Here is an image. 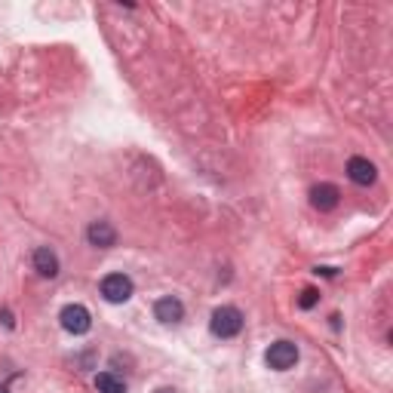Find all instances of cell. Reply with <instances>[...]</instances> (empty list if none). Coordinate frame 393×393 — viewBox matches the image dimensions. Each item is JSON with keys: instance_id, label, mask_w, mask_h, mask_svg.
I'll return each instance as SVG.
<instances>
[{"instance_id": "7", "label": "cell", "mask_w": 393, "mask_h": 393, "mask_svg": "<svg viewBox=\"0 0 393 393\" xmlns=\"http://www.w3.org/2000/svg\"><path fill=\"white\" fill-rule=\"evenodd\" d=\"M154 317L160 323H179L184 317V304L179 298H172V295H166V298L154 304Z\"/></svg>"}, {"instance_id": "2", "label": "cell", "mask_w": 393, "mask_h": 393, "mask_svg": "<svg viewBox=\"0 0 393 393\" xmlns=\"http://www.w3.org/2000/svg\"><path fill=\"white\" fill-rule=\"evenodd\" d=\"M58 320H62V329L71 332V335H86L93 326V317L83 304H65L62 313H58Z\"/></svg>"}, {"instance_id": "10", "label": "cell", "mask_w": 393, "mask_h": 393, "mask_svg": "<svg viewBox=\"0 0 393 393\" xmlns=\"http://www.w3.org/2000/svg\"><path fill=\"white\" fill-rule=\"evenodd\" d=\"M95 387L98 393H126V384L111 372H102V375H95Z\"/></svg>"}, {"instance_id": "3", "label": "cell", "mask_w": 393, "mask_h": 393, "mask_svg": "<svg viewBox=\"0 0 393 393\" xmlns=\"http://www.w3.org/2000/svg\"><path fill=\"white\" fill-rule=\"evenodd\" d=\"M102 295H105V301H111V304L130 301L132 298V280L126 277V273H108L102 280Z\"/></svg>"}, {"instance_id": "11", "label": "cell", "mask_w": 393, "mask_h": 393, "mask_svg": "<svg viewBox=\"0 0 393 393\" xmlns=\"http://www.w3.org/2000/svg\"><path fill=\"white\" fill-rule=\"evenodd\" d=\"M317 301H320V292H317V289H304V292H301V298H298V308L310 310Z\"/></svg>"}, {"instance_id": "8", "label": "cell", "mask_w": 393, "mask_h": 393, "mask_svg": "<svg viewBox=\"0 0 393 393\" xmlns=\"http://www.w3.org/2000/svg\"><path fill=\"white\" fill-rule=\"evenodd\" d=\"M86 240H90L93 246H98V249H111V246L117 243V231L108 221H93L90 231H86Z\"/></svg>"}, {"instance_id": "4", "label": "cell", "mask_w": 393, "mask_h": 393, "mask_svg": "<svg viewBox=\"0 0 393 393\" xmlns=\"http://www.w3.org/2000/svg\"><path fill=\"white\" fill-rule=\"evenodd\" d=\"M264 360H268L271 369L286 372V369H292L295 362H298V347H295L292 341H277V344H271V347H268Z\"/></svg>"}, {"instance_id": "1", "label": "cell", "mask_w": 393, "mask_h": 393, "mask_svg": "<svg viewBox=\"0 0 393 393\" xmlns=\"http://www.w3.org/2000/svg\"><path fill=\"white\" fill-rule=\"evenodd\" d=\"M209 329H212L215 338H234V335H240V329H243V313H240L237 308H231V304H224V308H219V310L212 313Z\"/></svg>"}, {"instance_id": "12", "label": "cell", "mask_w": 393, "mask_h": 393, "mask_svg": "<svg viewBox=\"0 0 393 393\" xmlns=\"http://www.w3.org/2000/svg\"><path fill=\"white\" fill-rule=\"evenodd\" d=\"M157 393H175V390H169V387H163V390H157Z\"/></svg>"}, {"instance_id": "6", "label": "cell", "mask_w": 393, "mask_h": 393, "mask_svg": "<svg viewBox=\"0 0 393 393\" xmlns=\"http://www.w3.org/2000/svg\"><path fill=\"white\" fill-rule=\"evenodd\" d=\"M341 200V191L335 188V184H317V188L310 191V203H313V209H320V212H332L338 206Z\"/></svg>"}, {"instance_id": "5", "label": "cell", "mask_w": 393, "mask_h": 393, "mask_svg": "<svg viewBox=\"0 0 393 393\" xmlns=\"http://www.w3.org/2000/svg\"><path fill=\"white\" fill-rule=\"evenodd\" d=\"M347 175H350V182H353V184H362V188H369V184H375L378 169H375V163H369V160H366V157H350V163H347Z\"/></svg>"}, {"instance_id": "9", "label": "cell", "mask_w": 393, "mask_h": 393, "mask_svg": "<svg viewBox=\"0 0 393 393\" xmlns=\"http://www.w3.org/2000/svg\"><path fill=\"white\" fill-rule=\"evenodd\" d=\"M34 271L46 280H53L58 273V258H56V252L49 249V246H41V249L34 252Z\"/></svg>"}]
</instances>
